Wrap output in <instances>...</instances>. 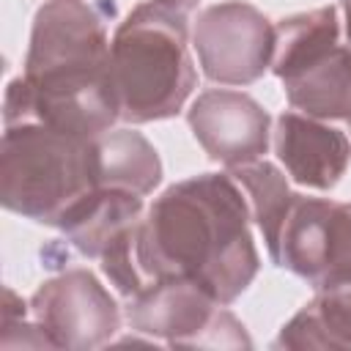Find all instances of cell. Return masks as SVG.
Here are the masks:
<instances>
[{"label":"cell","mask_w":351,"mask_h":351,"mask_svg":"<svg viewBox=\"0 0 351 351\" xmlns=\"http://www.w3.org/2000/svg\"><path fill=\"white\" fill-rule=\"evenodd\" d=\"M250 203L230 173H197L167 186L143 214L134 258L145 280H186L233 304L258 277Z\"/></svg>","instance_id":"obj_1"},{"label":"cell","mask_w":351,"mask_h":351,"mask_svg":"<svg viewBox=\"0 0 351 351\" xmlns=\"http://www.w3.org/2000/svg\"><path fill=\"white\" fill-rule=\"evenodd\" d=\"M107 8L93 0H44L33 16L22 74L5 88L3 123L41 121L99 137L121 121L110 74Z\"/></svg>","instance_id":"obj_2"},{"label":"cell","mask_w":351,"mask_h":351,"mask_svg":"<svg viewBox=\"0 0 351 351\" xmlns=\"http://www.w3.org/2000/svg\"><path fill=\"white\" fill-rule=\"evenodd\" d=\"M197 0H140L115 27L110 74L123 123L173 118L197 85L192 14Z\"/></svg>","instance_id":"obj_3"},{"label":"cell","mask_w":351,"mask_h":351,"mask_svg":"<svg viewBox=\"0 0 351 351\" xmlns=\"http://www.w3.org/2000/svg\"><path fill=\"white\" fill-rule=\"evenodd\" d=\"M101 184L99 137L41 121L3 123L0 203L38 225L58 228Z\"/></svg>","instance_id":"obj_4"},{"label":"cell","mask_w":351,"mask_h":351,"mask_svg":"<svg viewBox=\"0 0 351 351\" xmlns=\"http://www.w3.org/2000/svg\"><path fill=\"white\" fill-rule=\"evenodd\" d=\"M271 71L296 112L321 121L351 118V47L340 44L335 5L277 22Z\"/></svg>","instance_id":"obj_5"},{"label":"cell","mask_w":351,"mask_h":351,"mask_svg":"<svg viewBox=\"0 0 351 351\" xmlns=\"http://www.w3.org/2000/svg\"><path fill=\"white\" fill-rule=\"evenodd\" d=\"M126 321L134 332L173 348H250L244 324L186 280H148L126 299Z\"/></svg>","instance_id":"obj_6"},{"label":"cell","mask_w":351,"mask_h":351,"mask_svg":"<svg viewBox=\"0 0 351 351\" xmlns=\"http://www.w3.org/2000/svg\"><path fill=\"white\" fill-rule=\"evenodd\" d=\"M263 241L274 266L321 288L351 274V203L293 192Z\"/></svg>","instance_id":"obj_7"},{"label":"cell","mask_w":351,"mask_h":351,"mask_svg":"<svg viewBox=\"0 0 351 351\" xmlns=\"http://www.w3.org/2000/svg\"><path fill=\"white\" fill-rule=\"evenodd\" d=\"M277 25L252 3L222 0L197 11L192 47L200 71L219 85H252L274 60Z\"/></svg>","instance_id":"obj_8"},{"label":"cell","mask_w":351,"mask_h":351,"mask_svg":"<svg viewBox=\"0 0 351 351\" xmlns=\"http://www.w3.org/2000/svg\"><path fill=\"white\" fill-rule=\"evenodd\" d=\"M27 307L49 348H101L121 329V307L90 269H66L44 280Z\"/></svg>","instance_id":"obj_9"},{"label":"cell","mask_w":351,"mask_h":351,"mask_svg":"<svg viewBox=\"0 0 351 351\" xmlns=\"http://www.w3.org/2000/svg\"><path fill=\"white\" fill-rule=\"evenodd\" d=\"M186 123L208 159L228 170L263 159L271 143V115L244 90H203L189 104Z\"/></svg>","instance_id":"obj_10"},{"label":"cell","mask_w":351,"mask_h":351,"mask_svg":"<svg viewBox=\"0 0 351 351\" xmlns=\"http://www.w3.org/2000/svg\"><path fill=\"white\" fill-rule=\"evenodd\" d=\"M274 154L288 178L307 189H332L351 165V137L321 118L288 110L274 121Z\"/></svg>","instance_id":"obj_11"},{"label":"cell","mask_w":351,"mask_h":351,"mask_svg":"<svg viewBox=\"0 0 351 351\" xmlns=\"http://www.w3.org/2000/svg\"><path fill=\"white\" fill-rule=\"evenodd\" d=\"M143 219V197L126 189L99 186L60 225L63 239L85 258H101L107 250L134 236Z\"/></svg>","instance_id":"obj_12"},{"label":"cell","mask_w":351,"mask_h":351,"mask_svg":"<svg viewBox=\"0 0 351 351\" xmlns=\"http://www.w3.org/2000/svg\"><path fill=\"white\" fill-rule=\"evenodd\" d=\"M274 348H351V274L315 288L280 329Z\"/></svg>","instance_id":"obj_13"},{"label":"cell","mask_w":351,"mask_h":351,"mask_svg":"<svg viewBox=\"0 0 351 351\" xmlns=\"http://www.w3.org/2000/svg\"><path fill=\"white\" fill-rule=\"evenodd\" d=\"M101 184L126 189L140 197L151 195L162 181V159L156 148L134 129H110L99 134Z\"/></svg>","instance_id":"obj_14"},{"label":"cell","mask_w":351,"mask_h":351,"mask_svg":"<svg viewBox=\"0 0 351 351\" xmlns=\"http://www.w3.org/2000/svg\"><path fill=\"white\" fill-rule=\"evenodd\" d=\"M340 5H343V22H346V41H348V47H351V0H340Z\"/></svg>","instance_id":"obj_15"},{"label":"cell","mask_w":351,"mask_h":351,"mask_svg":"<svg viewBox=\"0 0 351 351\" xmlns=\"http://www.w3.org/2000/svg\"><path fill=\"white\" fill-rule=\"evenodd\" d=\"M346 123H348V132H351V118H348V121H346Z\"/></svg>","instance_id":"obj_16"}]
</instances>
